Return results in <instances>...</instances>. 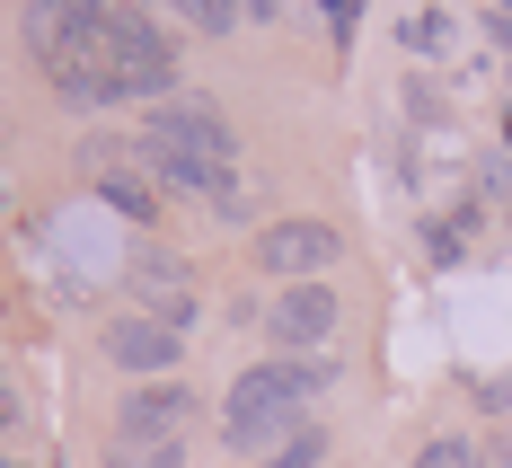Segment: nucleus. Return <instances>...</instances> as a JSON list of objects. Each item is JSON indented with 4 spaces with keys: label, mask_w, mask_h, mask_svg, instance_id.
I'll use <instances>...</instances> for the list:
<instances>
[{
    "label": "nucleus",
    "mask_w": 512,
    "mask_h": 468,
    "mask_svg": "<svg viewBox=\"0 0 512 468\" xmlns=\"http://www.w3.org/2000/svg\"><path fill=\"white\" fill-rule=\"evenodd\" d=\"M327 380H336L327 363H283V354L256 363V371H239L230 398H221V442H230V451H265V442H274V451H283V442L301 433V407L327 389Z\"/></svg>",
    "instance_id": "nucleus-1"
},
{
    "label": "nucleus",
    "mask_w": 512,
    "mask_h": 468,
    "mask_svg": "<svg viewBox=\"0 0 512 468\" xmlns=\"http://www.w3.org/2000/svg\"><path fill=\"white\" fill-rule=\"evenodd\" d=\"M106 62H115V80H124V98H159L177 89V45L159 36L151 9H106Z\"/></svg>",
    "instance_id": "nucleus-2"
},
{
    "label": "nucleus",
    "mask_w": 512,
    "mask_h": 468,
    "mask_svg": "<svg viewBox=\"0 0 512 468\" xmlns=\"http://www.w3.org/2000/svg\"><path fill=\"white\" fill-rule=\"evenodd\" d=\"M336 265H345V230H336V221L292 212V221H265V230H256V274H283V283H327Z\"/></svg>",
    "instance_id": "nucleus-3"
},
{
    "label": "nucleus",
    "mask_w": 512,
    "mask_h": 468,
    "mask_svg": "<svg viewBox=\"0 0 512 468\" xmlns=\"http://www.w3.org/2000/svg\"><path fill=\"white\" fill-rule=\"evenodd\" d=\"M336 327H345V301H336V283H283L274 292V310H265V336L283 345V363H318V345H336Z\"/></svg>",
    "instance_id": "nucleus-4"
},
{
    "label": "nucleus",
    "mask_w": 512,
    "mask_h": 468,
    "mask_svg": "<svg viewBox=\"0 0 512 468\" xmlns=\"http://www.w3.org/2000/svg\"><path fill=\"white\" fill-rule=\"evenodd\" d=\"M142 142H159V151H177V159H204V168H239V133H230V115H212V106H195V98L151 106Z\"/></svg>",
    "instance_id": "nucleus-5"
},
{
    "label": "nucleus",
    "mask_w": 512,
    "mask_h": 468,
    "mask_svg": "<svg viewBox=\"0 0 512 468\" xmlns=\"http://www.w3.org/2000/svg\"><path fill=\"white\" fill-rule=\"evenodd\" d=\"M186 416H195V389H186V380H142V389L115 407V460H124V451H168V442L186 433Z\"/></svg>",
    "instance_id": "nucleus-6"
},
{
    "label": "nucleus",
    "mask_w": 512,
    "mask_h": 468,
    "mask_svg": "<svg viewBox=\"0 0 512 468\" xmlns=\"http://www.w3.org/2000/svg\"><path fill=\"white\" fill-rule=\"evenodd\" d=\"M124 283H133V292H142V310H151L159 327H177V336H186V327H195V265L177 257V248H142V257H133V274H124Z\"/></svg>",
    "instance_id": "nucleus-7"
},
{
    "label": "nucleus",
    "mask_w": 512,
    "mask_h": 468,
    "mask_svg": "<svg viewBox=\"0 0 512 468\" xmlns=\"http://www.w3.org/2000/svg\"><path fill=\"white\" fill-rule=\"evenodd\" d=\"M177 354H186V336H177V327H159L151 310H133V318H115V327H106V363L133 371V380H168Z\"/></svg>",
    "instance_id": "nucleus-8"
},
{
    "label": "nucleus",
    "mask_w": 512,
    "mask_h": 468,
    "mask_svg": "<svg viewBox=\"0 0 512 468\" xmlns=\"http://www.w3.org/2000/svg\"><path fill=\"white\" fill-rule=\"evenodd\" d=\"M53 89H62V106H80V115H98V106L124 98V80H115V62H106V27H98V45L89 53H71L62 71H45Z\"/></svg>",
    "instance_id": "nucleus-9"
},
{
    "label": "nucleus",
    "mask_w": 512,
    "mask_h": 468,
    "mask_svg": "<svg viewBox=\"0 0 512 468\" xmlns=\"http://www.w3.org/2000/svg\"><path fill=\"white\" fill-rule=\"evenodd\" d=\"M98 195L124 212V221H159V186H151V177H133V168H106Z\"/></svg>",
    "instance_id": "nucleus-10"
},
{
    "label": "nucleus",
    "mask_w": 512,
    "mask_h": 468,
    "mask_svg": "<svg viewBox=\"0 0 512 468\" xmlns=\"http://www.w3.org/2000/svg\"><path fill=\"white\" fill-rule=\"evenodd\" d=\"M318 460H327V424H301V433H292L283 451H265L256 468H318Z\"/></svg>",
    "instance_id": "nucleus-11"
},
{
    "label": "nucleus",
    "mask_w": 512,
    "mask_h": 468,
    "mask_svg": "<svg viewBox=\"0 0 512 468\" xmlns=\"http://www.w3.org/2000/svg\"><path fill=\"white\" fill-rule=\"evenodd\" d=\"M398 45H407V53H442V45H451V18H442V9H415L407 27H398Z\"/></svg>",
    "instance_id": "nucleus-12"
},
{
    "label": "nucleus",
    "mask_w": 512,
    "mask_h": 468,
    "mask_svg": "<svg viewBox=\"0 0 512 468\" xmlns=\"http://www.w3.org/2000/svg\"><path fill=\"white\" fill-rule=\"evenodd\" d=\"M415 468H477V451H468L460 433H442V442H424V451H415Z\"/></svg>",
    "instance_id": "nucleus-13"
},
{
    "label": "nucleus",
    "mask_w": 512,
    "mask_h": 468,
    "mask_svg": "<svg viewBox=\"0 0 512 468\" xmlns=\"http://www.w3.org/2000/svg\"><path fill=\"white\" fill-rule=\"evenodd\" d=\"M318 9H327V36H336V45H354V27H362V0H318Z\"/></svg>",
    "instance_id": "nucleus-14"
},
{
    "label": "nucleus",
    "mask_w": 512,
    "mask_h": 468,
    "mask_svg": "<svg viewBox=\"0 0 512 468\" xmlns=\"http://www.w3.org/2000/svg\"><path fill=\"white\" fill-rule=\"evenodd\" d=\"M124 468H186V451L168 442V451H124Z\"/></svg>",
    "instance_id": "nucleus-15"
},
{
    "label": "nucleus",
    "mask_w": 512,
    "mask_h": 468,
    "mask_svg": "<svg viewBox=\"0 0 512 468\" xmlns=\"http://www.w3.org/2000/svg\"><path fill=\"white\" fill-rule=\"evenodd\" d=\"M486 36H495V53L512 62V18H486Z\"/></svg>",
    "instance_id": "nucleus-16"
},
{
    "label": "nucleus",
    "mask_w": 512,
    "mask_h": 468,
    "mask_svg": "<svg viewBox=\"0 0 512 468\" xmlns=\"http://www.w3.org/2000/svg\"><path fill=\"white\" fill-rule=\"evenodd\" d=\"M274 9H283V0H239V18H274Z\"/></svg>",
    "instance_id": "nucleus-17"
},
{
    "label": "nucleus",
    "mask_w": 512,
    "mask_h": 468,
    "mask_svg": "<svg viewBox=\"0 0 512 468\" xmlns=\"http://www.w3.org/2000/svg\"><path fill=\"white\" fill-rule=\"evenodd\" d=\"M0 424H18V389L9 380H0Z\"/></svg>",
    "instance_id": "nucleus-18"
},
{
    "label": "nucleus",
    "mask_w": 512,
    "mask_h": 468,
    "mask_svg": "<svg viewBox=\"0 0 512 468\" xmlns=\"http://www.w3.org/2000/svg\"><path fill=\"white\" fill-rule=\"evenodd\" d=\"M62 9H89V18H106V9H115V0H62Z\"/></svg>",
    "instance_id": "nucleus-19"
},
{
    "label": "nucleus",
    "mask_w": 512,
    "mask_h": 468,
    "mask_svg": "<svg viewBox=\"0 0 512 468\" xmlns=\"http://www.w3.org/2000/svg\"><path fill=\"white\" fill-rule=\"evenodd\" d=\"M495 18H512V0H495Z\"/></svg>",
    "instance_id": "nucleus-20"
},
{
    "label": "nucleus",
    "mask_w": 512,
    "mask_h": 468,
    "mask_svg": "<svg viewBox=\"0 0 512 468\" xmlns=\"http://www.w3.org/2000/svg\"><path fill=\"white\" fill-rule=\"evenodd\" d=\"M504 151H512V115H504Z\"/></svg>",
    "instance_id": "nucleus-21"
}]
</instances>
